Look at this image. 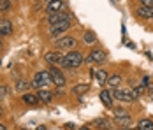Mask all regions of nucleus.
Listing matches in <instances>:
<instances>
[{
	"instance_id": "18",
	"label": "nucleus",
	"mask_w": 153,
	"mask_h": 130,
	"mask_svg": "<svg viewBox=\"0 0 153 130\" xmlns=\"http://www.w3.org/2000/svg\"><path fill=\"white\" fill-rule=\"evenodd\" d=\"M137 130H153V121L152 120H141L137 123Z\"/></svg>"
},
{
	"instance_id": "25",
	"label": "nucleus",
	"mask_w": 153,
	"mask_h": 130,
	"mask_svg": "<svg viewBox=\"0 0 153 130\" xmlns=\"http://www.w3.org/2000/svg\"><path fill=\"white\" fill-rule=\"evenodd\" d=\"M65 129H67V130H76V129H74V125H72V123H67V125H65Z\"/></svg>"
},
{
	"instance_id": "21",
	"label": "nucleus",
	"mask_w": 153,
	"mask_h": 130,
	"mask_svg": "<svg viewBox=\"0 0 153 130\" xmlns=\"http://www.w3.org/2000/svg\"><path fill=\"white\" fill-rule=\"evenodd\" d=\"M11 7V0H0V11H7Z\"/></svg>"
},
{
	"instance_id": "27",
	"label": "nucleus",
	"mask_w": 153,
	"mask_h": 130,
	"mask_svg": "<svg viewBox=\"0 0 153 130\" xmlns=\"http://www.w3.org/2000/svg\"><path fill=\"white\" fill-rule=\"evenodd\" d=\"M79 130H90V129H88V127H81Z\"/></svg>"
},
{
	"instance_id": "4",
	"label": "nucleus",
	"mask_w": 153,
	"mask_h": 130,
	"mask_svg": "<svg viewBox=\"0 0 153 130\" xmlns=\"http://www.w3.org/2000/svg\"><path fill=\"white\" fill-rule=\"evenodd\" d=\"M49 76H51V83H53V85H56L58 88L65 86V76L62 74V71L56 69V65H53V67L49 69Z\"/></svg>"
},
{
	"instance_id": "13",
	"label": "nucleus",
	"mask_w": 153,
	"mask_h": 130,
	"mask_svg": "<svg viewBox=\"0 0 153 130\" xmlns=\"http://www.w3.org/2000/svg\"><path fill=\"white\" fill-rule=\"evenodd\" d=\"M137 14L141 16V18H144V19L153 18V5H143V7H139Z\"/></svg>"
},
{
	"instance_id": "14",
	"label": "nucleus",
	"mask_w": 153,
	"mask_h": 130,
	"mask_svg": "<svg viewBox=\"0 0 153 130\" xmlns=\"http://www.w3.org/2000/svg\"><path fill=\"white\" fill-rule=\"evenodd\" d=\"M111 97H113V95H111L109 90H104V91L100 93V99H102V102H104L106 107H113V99H111Z\"/></svg>"
},
{
	"instance_id": "10",
	"label": "nucleus",
	"mask_w": 153,
	"mask_h": 130,
	"mask_svg": "<svg viewBox=\"0 0 153 130\" xmlns=\"http://www.w3.org/2000/svg\"><path fill=\"white\" fill-rule=\"evenodd\" d=\"M106 85L111 88V90H113V88H118L120 85H122V76H120V74H113V76H107Z\"/></svg>"
},
{
	"instance_id": "3",
	"label": "nucleus",
	"mask_w": 153,
	"mask_h": 130,
	"mask_svg": "<svg viewBox=\"0 0 153 130\" xmlns=\"http://www.w3.org/2000/svg\"><path fill=\"white\" fill-rule=\"evenodd\" d=\"M111 95H113L114 99L122 100V102H132L134 100V95H132V90H130V88H127V90L113 88V90H111Z\"/></svg>"
},
{
	"instance_id": "29",
	"label": "nucleus",
	"mask_w": 153,
	"mask_h": 130,
	"mask_svg": "<svg viewBox=\"0 0 153 130\" xmlns=\"http://www.w3.org/2000/svg\"><path fill=\"white\" fill-rule=\"evenodd\" d=\"M49 2H53V0H46V4H49Z\"/></svg>"
},
{
	"instance_id": "32",
	"label": "nucleus",
	"mask_w": 153,
	"mask_h": 130,
	"mask_svg": "<svg viewBox=\"0 0 153 130\" xmlns=\"http://www.w3.org/2000/svg\"><path fill=\"white\" fill-rule=\"evenodd\" d=\"M0 65H2V60H0Z\"/></svg>"
},
{
	"instance_id": "9",
	"label": "nucleus",
	"mask_w": 153,
	"mask_h": 130,
	"mask_svg": "<svg viewBox=\"0 0 153 130\" xmlns=\"http://www.w3.org/2000/svg\"><path fill=\"white\" fill-rule=\"evenodd\" d=\"M104 60H106V53L102 49H93L88 58V62H95V63H102Z\"/></svg>"
},
{
	"instance_id": "23",
	"label": "nucleus",
	"mask_w": 153,
	"mask_h": 130,
	"mask_svg": "<svg viewBox=\"0 0 153 130\" xmlns=\"http://www.w3.org/2000/svg\"><path fill=\"white\" fill-rule=\"evenodd\" d=\"M7 93H9V90H7V86H4V85H0V99H4V97H7Z\"/></svg>"
},
{
	"instance_id": "15",
	"label": "nucleus",
	"mask_w": 153,
	"mask_h": 130,
	"mask_svg": "<svg viewBox=\"0 0 153 130\" xmlns=\"http://www.w3.org/2000/svg\"><path fill=\"white\" fill-rule=\"evenodd\" d=\"M23 102L27 105H35V104H39V97L33 95V93H25L23 95Z\"/></svg>"
},
{
	"instance_id": "26",
	"label": "nucleus",
	"mask_w": 153,
	"mask_h": 130,
	"mask_svg": "<svg viewBox=\"0 0 153 130\" xmlns=\"http://www.w3.org/2000/svg\"><path fill=\"white\" fill-rule=\"evenodd\" d=\"M37 130H46V127H44V125H41V127H37Z\"/></svg>"
},
{
	"instance_id": "16",
	"label": "nucleus",
	"mask_w": 153,
	"mask_h": 130,
	"mask_svg": "<svg viewBox=\"0 0 153 130\" xmlns=\"http://www.w3.org/2000/svg\"><path fill=\"white\" fill-rule=\"evenodd\" d=\"M62 0H53V2H49L48 4V13H58L62 9Z\"/></svg>"
},
{
	"instance_id": "1",
	"label": "nucleus",
	"mask_w": 153,
	"mask_h": 130,
	"mask_svg": "<svg viewBox=\"0 0 153 130\" xmlns=\"http://www.w3.org/2000/svg\"><path fill=\"white\" fill-rule=\"evenodd\" d=\"M83 63V55L81 53H77V51H69L63 60H62V65L65 67V69H76Z\"/></svg>"
},
{
	"instance_id": "22",
	"label": "nucleus",
	"mask_w": 153,
	"mask_h": 130,
	"mask_svg": "<svg viewBox=\"0 0 153 130\" xmlns=\"http://www.w3.org/2000/svg\"><path fill=\"white\" fill-rule=\"evenodd\" d=\"M28 86H30L28 83H25V81H19V83H18V86H16V90H18V91H25V90H28Z\"/></svg>"
},
{
	"instance_id": "12",
	"label": "nucleus",
	"mask_w": 153,
	"mask_h": 130,
	"mask_svg": "<svg viewBox=\"0 0 153 130\" xmlns=\"http://www.w3.org/2000/svg\"><path fill=\"white\" fill-rule=\"evenodd\" d=\"M37 97H39V102H44V104H49V102L53 100V93H51L49 90H44V88L39 90Z\"/></svg>"
},
{
	"instance_id": "11",
	"label": "nucleus",
	"mask_w": 153,
	"mask_h": 130,
	"mask_svg": "<svg viewBox=\"0 0 153 130\" xmlns=\"http://www.w3.org/2000/svg\"><path fill=\"white\" fill-rule=\"evenodd\" d=\"M13 33V23L9 19H0V35H11Z\"/></svg>"
},
{
	"instance_id": "2",
	"label": "nucleus",
	"mask_w": 153,
	"mask_h": 130,
	"mask_svg": "<svg viewBox=\"0 0 153 130\" xmlns=\"http://www.w3.org/2000/svg\"><path fill=\"white\" fill-rule=\"evenodd\" d=\"M48 85H53L51 83V76H49V72H37L35 76H33V81H32V85L30 86H33V88H44V86H48Z\"/></svg>"
},
{
	"instance_id": "31",
	"label": "nucleus",
	"mask_w": 153,
	"mask_h": 130,
	"mask_svg": "<svg viewBox=\"0 0 153 130\" xmlns=\"http://www.w3.org/2000/svg\"><path fill=\"white\" fill-rule=\"evenodd\" d=\"M21 130H28V129H21Z\"/></svg>"
},
{
	"instance_id": "6",
	"label": "nucleus",
	"mask_w": 153,
	"mask_h": 130,
	"mask_svg": "<svg viewBox=\"0 0 153 130\" xmlns=\"http://www.w3.org/2000/svg\"><path fill=\"white\" fill-rule=\"evenodd\" d=\"M71 28V21H58V23H55V25H51V35L53 37H56V35H60L63 32H67V30Z\"/></svg>"
},
{
	"instance_id": "20",
	"label": "nucleus",
	"mask_w": 153,
	"mask_h": 130,
	"mask_svg": "<svg viewBox=\"0 0 153 130\" xmlns=\"http://www.w3.org/2000/svg\"><path fill=\"white\" fill-rule=\"evenodd\" d=\"M85 91H88V85H77L72 88V93H76V95H83Z\"/></svg>"
},
{
	"instance_id": "24",
	"label": "nucleus",
	"mask_w": 153,
	"mask_h": 130,
	"mask_svg": "<svg viewBox=\"0 0 153 130\" xmlns=\"http://www.w3.org/2000/svg\"><path fill=\"white\" fill-rule=\"evenodd\" d=\"M143 5H153V0H139Z\"/></svg>"
},
{
	"instance_id": "30",
	"label": "nucleus",
	"mask_w": 153,
	"mask_h": 130,
	"mask_svg": "<svg viewBox=\"0 0 153 130\" xmlns=\"http://www.w3.org/2000/svg\"><path fill=\"white\" fill-rule=\"evenodd\" d=\"M0 49H2V42H0Z\"/></svg>"
},
{
	"instance_id": "7",
	"label": "nucleus",
	"mask_w": 153,
	"mask_h": 130,
	"mask_svg": "<svg viewBox=\"0 0 153 130\" xmlns=\"http://www.w3.org/2000/svg\"><path fill=\"white\" fill-rule=\"evenodd\" d=\"M56 49H72L74 46H76V39L74 37H62V39H58L56 41Z\"/></svg>"
},
{
	"instance_id": "5",
	"label": "nucleus",
	"mask_w": 153,
	"mask_h": 130,
	"mask_svg": "<svg viewBox=\"0 0 153 130\" xmlns=\"http://www.w3.org/2000/svg\"><path fill=\"white\" fill-rule=\"evenodd\" d=\"M48 21H49V25H55V23H58V21H71V14H69V13H63V11L49 13Z\"/></svg>"
},
{
	"instance_id": "28",
	"label": "nucleus",
	"mask_w": 153,
	"mask_h": 130,
	"mask_svg": "<svg viewBox=\"0 0 153 130\" xmlns=\"http://www.w3.org/2000/svg\"><path fill=\"white\" fill-rule=\"evenodd\" d=\"M0 130H5V127H4V125H2V123H0Z\"/></svg>"
},
{
	"instance_id": "19",
	"label": "nucleus",
	"mask_w": 153,
	"mask_h": 130,
	"mask_svg": "<svg viewBox=\"0 0 153 130\" xmlns=\"http://www.w3.org/2000/svg\"><path fill=\"white\" fill-rule=\"evenodd\" d=\"M95 39H97V37H95V33H93L92 30H86V32L83 33V42L85 44H93Z\"/></svg>"
},
{
	"instance_id": "17",
	"label": "nucleus",
	"mask_w": 153,
	"mask_h": 130,
	"mask_svg": "<svg viewBox=\"0 0 153 130\" xmlns=\"http://www.w3.org/2000/svg\"><path fill=\"white\" fill-rule=\"evenodd\" d=\"M93 77L97 79V83H99V85H106L107 72H106V71H95V72H93Z\"/></svg>"
},
{
	"instance_id": "8",
	"label": "nucleus",
	"mask_w": 153,
	"mask_h": 130,
	"mask_svg": "<svg viewBox=\"0 0 153 130\" xmlns=\"http://www.w3.org/2000/svg\"><path fill=\"white\" fill-rule=\"evenodd\" d=\"M62 60H63V56H62L58 51H49V53H46V62L51 63V65H60Z\"/></svg>"
}]
</instances>
